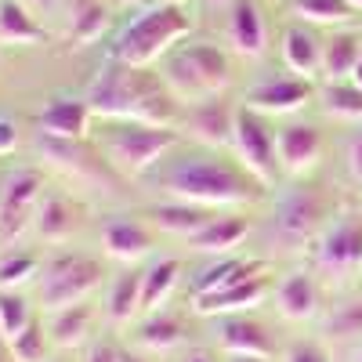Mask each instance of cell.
<instances>
[{"label": "cell", "instance_id": "1", "mask_svg": "<svg viewBox=\"0 0 362 362\" xmlns=\"http://www.w3.org/2000/svg\"><path fill=\"white\" fill-rule=\"evenodd\" d=\"M156 181L170 199L206 206V210L243 206L261 196V181L254 174L218 156H185V160L163 167Z\"/></svg>", "mask_w": 362, "mask_h": 362}, {"label": "cell", "instance_id": "2", "mask_svg": "<svg viewBox=\"0 0 362 362\" xmlns=\"http://www.w3.org/2000/svg\"><path fill=\"white\" fill-rule=\"evenodd\" d=\"M192 8L189 4H148L138 18H131L112 44V58L131 69H148L167 58L181 37L192 33Z\"/></svg>", "mask_w": 362, "mask_h": 362}, {"label": "cell", "instance_id": "3", "mask_svg": "<svg viewBox=\"0 0 362 362\" xmlns=\"http://www.w3.org/2000/svg\"><path fill=\"white\" fill-rule=\"evenodd\" d=\"M163 83L167 90L185 102V105H199V102H210V98H221L228 83H232V58L225 47L218 44H206V40H196V44H181L174 47L167 58H163Z\"/></svg>", "mask_w": 362, "mask_h": 362}, {"label": "cell", "instance_id": "4", "mask_svg": "<svg viewBox=\"0 0 362 362\" xmlns=\"http://www.w3.org/2000/svg\"><path fill=\"white\" fill-rule=\"evenodd\" d=\"M177 145L174 127H148L134 119H105L98 131V153L102 160L124 177H145L163 156Z\"/></svg>", "mask_w": 362, "mask_h": 362}, {"label": "cell", "instance_id": "5", "mask_svg": "<svg viewBox=\"0 0 362 362\" xmlns=\"http://www.w3.org/2000/svg\"><path fill=\"white\" fill-rule=\"evenodd\" d=\"M148 80L153 76L145 69H131L124 62H116V58H109V62L95 73V80L87 83L83 102L90 105V112L98 119H134Z\"/></svg>", "mask_w": 362, "mask_h": 362}, {"label": "cell", "instance_id": "6", "mask_svg": "<svg viewBox=\"0 0 362 362\" xmlns=\"http://www.w3.org/2000/svg\"><path fill=\"white\" fill-rule=\"evenodd\" d=\"M102 283V264L95 257L83 254H66L54 257L44 268V283H40V305L44 312H62L73 305H83V300L95 293V286Z\"/></svg>", "mask_w": 362, "mask_h": 362}, {"label": "cell", "instance_id": "7", "mask_svg": "<svg viewBox=\"0 0 362 362\" xmlns=\"http://www.w3.org/2000/svg\"><path fill=\"white\" fill-rule=\"evenodd\" d=\"M44 199V177L33 167H22L8 174L4 189H0V243L18 239L29 225L37 221V210Z\"/></svg>", "mask_w": 362, "mask_h": 362}, {"label": "cell", "instance_id": "8", "mask_svg": "<svg viewBox=\"0 0 362 362\" xmlns=\"http://www.w3.org/2000/svg\"><path fill=\"white\" fill-rule=\"evenodd\" d=\"M235 156H239V167L247 174H254L261 185H268V181L276 177V167H279L276 134L268 131L264 116L247 109V105L235 116Z\"/></svg>", "mask_w": 362, "mask_h": 362}, {"label": "cell", "instance_id": "9", "mask_svg": "<svg viewBox=\"0 0 362 362\" xmlns=\"http://www.w3.org/2000/svg\"><path fill=\"white\" fill-rule=\"evenodd\" d=\"M319 268H326L329 276H351L362 268V218L358 214H341L337 221H329L319 235Z\"/></svg>", "mask_w": 362, "mask_h": 362}, {"label": "cell", "instance_id": "10", "mask_svg": "<svg viewBox=\"0 0 362 362\" xmlns=\"http://www.w3.org/2000/svg\"><path fill=\"white\" fill-rule=\"evenodd\" d=\"M235 116L239 109H232L225 98H210V102L189 105L181 112L177 127L206 148H235Z\"/></svg>", "mask_w": 362, "mask_h": 362}, {"label": "cell", "instance_id": "11", "mask_svg": "<svg viewBox=\"0 0 362 362\" xmlns=\"http://www.w3.org/2000/svg\"><path fill=\"white\" fill-rule=\"evenodd\" d=\"M326 214H329V203L319 189H297L283 206H279V218L276 228L283 235V243H308V239L322 235L326 228Z\"/></svg>", "mask_w": 362, "mask_h": 362}, {"label": "cell", "instance_id": "12", "mask_svg": "<svg viewBox=\"0 0 362 362\" xmlns=\"http://www.w3.org/2000/svg\"><path fill=\"white\" fill-rule=\"evenodd\" d=\"M315 98V87L305 76H272L261 80L257 87L247 90V109L261 116H290L297 109H305Z\"/></svg>", "mask_w": 362, "mask_h": 362}, {"label": "cell", "instance_id": "13", "mask_svg": "<svg viewBox=\"0 0 362 362\" xmlns=\"http://www.w3.org/2000/svg\"><path fill=\"white\" fill-rule=\"evenodd\" d=\"M228 44L243 58H261L268 51V22L257 0H235L228 8Z\"/></svg>", "mask_w": 362, "mask_h": 362}, {"label": "cell", "instance_id": "14", "mask_svg": "<svg viewBox=\"0 0 362 362\" xmlns=\"http://www.w3.org/2000/svg\"><path fill=\"white\" fill-rule=\"evenodd\" d=\"M90 105L83 98H54L44 105V112L37 116V127L44 138H54V141H83L87 138V127H90Z\"/></svg>", "mask_w": 362, "mask_h": 362}, {"label": "cell", "instance_id": "15", "mask_svg": "<svg viewBox=\"0 0 362 362\" xmlns=\"http://www.w3.org/2000/svg\"><path fill=\"white\" fill-rule=\"evenodd\" d=\"M276 153H279V167L286 174H305L322 156V134L312 124H286L276 134Z\"/></svg>", "mask_w": 362, "mask_h": 362}, {"label": "cell", "instance_id": "16", "mask_svg": "<svg viewBox=\"0 0 362 362\" xmlns=\"http://www.w3.org/2000/svg\"><path fill=\"white\" fill-rule=\"evenodd\" d=\"M264 297H268V279L264 276H254V279H243V283H235V286H225V290L196 297L192 308H196V315H235V312L257 308Z\"/></svg>", "mask_w": 362, "mask_h": 362}, {"label": "cell", "instance_id": "17", "mask_svg": "<svg viewBox=\"0 0 362 362\" xmlns=\"http://www.w3.org/2000/svg\"><path fill=\"white\" fill-rule=\"evenodd\" d=\"M279 54H283V66H286L293 76L315 80V76L322 73V40L312 33L305 22H297V25H286V29H283Z\"/></svg>", "mask_w": 362, "mask_h": 362}, {"label": "cell", "instance_id": "18", "mask_svg": "<svg viewBox=\"0 0 362 362\" xmlns=\"http://www.w3.org/2000/svg\"><path fill=\"white\" fill-rule=\"evenodd\" d=\"M102 247L112 261H124V264H134L141 261L148 250H153V235L141 221H131V218H112L102 225Z\"/></svg>", "mask_w": 362, "mask_h": 362}, {"label": "cell", "instance_id": "19", "mask_svg": "<svg viewBox=\"0 0 362 362\" xmlns=\"http://www.w3.org/2000/svg\"><path fill=\"white\" fill-rule=\"evenodd\" d=\"M47 40H51V33L37 22V15L29 11L22 0H0V44L40 47Z\"/></svg>", "mask_w": 362, "mask_h": 362}, {"label": "cell", "instance_id": "20", "mask_svg": "<svg viewBox=\"0 0 362 362\" xmlns=\"http://www.w3.org/2000/svg\"><path fill=\"white\" fill-rule=\"evenodd\" d=\"M112 25V8L102 0H76L69 11V51H83L90 44H98L105 37V29Z\"/></svg>", "mask_w": 362, "mask_h": 362}, {"label": "cell", "instance_id": "21", "mask_svg": "<svg viewBox=\"0 0 362 362\" xmlns=\"http://www.w3.org/2000/svg\"><path fill=\"white\" fill-rule=\"evenodd\" d=\"M276 300H279L283 319H290V322L315 319V312H319V286L312 279V272H290V276H283V283L276 290Z\"/></svg>", "mask_w": 362, "mask_h": 362}, {"label": "cell", "instance_id": "22", "mask_svg": "<svg viewBox=\"0 0 362 362\" xmlns=\"http://www.w3.org/2000/svg\"><path fill=\"white\" fill-rule=\"evenodd\" d=\"M362 62V33L341 29L329 40H322V80H351L355 66Z\"/></svg>", "mask_w": 362, "mask_h": 362}, {"label": "cell", "instance_id": "23", "mask_svg": "<svg viewBox=\"0 0 362 362\" xmlns=\"http://www.w3.org/2000/svg\"><path fill=\"white\" fill-rule=\"evenodd\" d=\"M80 221H83V210L76 203H69L66 196H44L33 225L47 243H66V239L80 228Z\"/></svg>", "mask_w": 362, "mask_h": 362}, {"label": "cell", "instance_id": "24", "mask_svg": "<svg viewBox=\"0 0 362 362\" xmlns=\"http://www.w3.org/2000/svg\"><path fill=\"white\" fill-rule=\"evenodd\" d=\"M221 348L228 355H250V358H268L272 355V341L264 334V326L243 315H228L221 322Z\"/></svg>", "mask_w": 362, "mask_h": 362}, {"label": "cell", "instance_id": "25", "mask_svg": "<svg viewBox=\"0 0 362 362\" xmlns=\"http://www.w3.org/2000/svg\"><path fill=\"white\" fill-rule=\"evenodd\" d=\"M148 218L156 221V228H163V232H170V235H185V239H192L199 228H206L218 214H214V210H206V206H192V203H177V199H170V203H160V206L148 210Z\"/></svg>", "mask_w": 362, "mask_h": 362}, {"label": "cell", "instance_id": "26", "mask_svg": "<svg viewBox=\"0 0 362 362\" xmlns=\"http://www.w3.org/2000/svg\"><path fill=\"white\" fill-rule=\"evenodd\" d=\"M247 232H250L247 218H214L206 228H199V232L189 239V243H192L196 250H203V254L228 257V254L247 239Z\"/></svg>", "mask_w": 362, "mask_h": 362}, {"label": "cell", "instance_id": "27", "mask_svg": "<svg viewBox=\"0 0 362 362\" xmlns=\"http://www.w3.org/2000/svg\"><path fill=\"white\" fill-rule=\"evenodd\" d=\"M261 261H239V257H218V264L203 268L196 283H192V293L203 297V293H214V290H225V286H235L243 279H254L261 276Z\"/></svg>", "mask_w": 362, "mask_h": 362}, {"label": "cell", "instance_id": "28", "mask_svg": "<svg viewBox=\"0 0 362 362\" xmlns=\"http://www.w3.org/2000/svg\"><path fill=\"white\" fill-rule=\"evenodd\" d=\"M90 322H95V308L83 300V305H73V308H62V312L51 315L47 337L58 348H80L87 341V334H90Z\"/></svg>", "mask_w": 362, "mask_h": 362}, {"label": "cell", "instance_id": "29", "mask_svg": "<svg viewBox=\"0 0 362 362\" xmlns=\"http://www.w3.org/2000/svg\"><path fill=\"white\" fill-rule=\"evenodd\" d=\"M177 276H181V261L174 257L148 264L141 272V312H160V305H167V297L177 286Z\"/></svg>", "mask_w": 362, "mask_h": 362}, {"label": "cell", "instance_id": "30", "mask_svg": "<svg viewBox=\"0 0 362 362\" xmlns=\"http://www.w3.org/2000/svg\"><path fill=\"white\" fill-rule=\"evenodd\" d=\"M319 105L326 116L334 119H351V124H362V90L351 80H329L319 87Z\"/></svg>", "mask_w": 362, "mask_h": 362}, {"label": "cell", "instance_id": "31", "mask_svg": "<svg viewBox=\"0 0 362 362\" xmlns=\"http://www.w3.org/2000/svg\"><path fill=\"white\" fill-rule=\"evenodd\" d=\"M290 15L305 25H348L358 11L348 0H290Z\"/></svg>", "mask_w": 362, "mask_h": 362}, {"label": "cell", "instance_id": "32", "mask_svg": "<svg viewBox=\"0 0 362 362\" xmlns=\"http://www.w3.org/2000/svg\"><path fill=\"white\" fill-rule=\"evenodd\" d=\"M138 312H141V276L138 272H124L109 290V322L127 326Z\"/></svg>", "mask_w": 362, "mask_h": 362}, {"label": "cell", "instance_id": "33", "mask_svg": "<svg viewBox=\"0 0 362 362\" xmlns=\"http://www.w3.org/2000/svg\"><path fill=\"white\" fill-rule=\"evenodd\" d=\"M29 326H33L29 300L15 290H0V337H4V344L18 341Z\"/></svg>", "mask_w": 362, "mask_h": 362}, {"label": "cell", "instance_id": "34", "mask_svg": "<svg viewBox=\"0 0 362 362\" xmlns=\"http://www.w3.org/2000/svg\"><path fill=\"white\" fill-rule=\"evenodd\" d=\"M141 344L153 351H170L174 344H181V319L167 315V312H153L141 322Z\"/></svg>", "mask_w": 362, "mask_h": 362}, {"label": "cell", "instance_id": "35", "mask_svg": "<svg viewBox=\"0 0 362 362\" xmlns=\"http://www.w3.org/2000/svg\"><path fill=\"white\" fill-rule=\"evenodd\" d=\"M326 334L337 337V341H348V337H362V297H351V300H341V305L326 315Z\"/></svg>", "mask_w": 362, "mask_h": 362}, {"label": "cell", "instance_id": "36", "mask_svg": "<svg viewBox=\"0 0 362 362\" xmlns=\"http://www.w3.org/2000/svg\"><path fill=\"white\" fill-rule=\"evenodd\" d=\"M47 351H51V337H47L44 322H33L18 341L8 344L11 362H47Z\"/></svg>", "mask_w": 362, "mask_h": 362}, {"label": "cell", "instance_id": "37", "mask_svg": "<svg viewBox=\"0 0 362 362\" xmlns=\"http://www.w3.org/2000/svg\"><path fill=\"white\" fill-rule=\"evenodd\" d=\"M40 272V261L33 254H8L0 261V290H18Z\"/></svg>", "mask_w": 362, "mask_h": 362}, {"label": "cell", "instance_id": "38", "mask_svg": "<svg viewBox=\"0 0 362 362\" xmlns=\"http://www.w3.org/2000/svg\"><path fill=\"white\" fill-rule=\"evenodd\" d=\"M283 362H329V351L319 341H297L286 348Z\"/></svg>", "mask_w": 362, "mask_h": 362}, {"label": "cell", "instance_id": "39", "mask_svg": "<svg viewBox=\"0 0 362 362\" xmlns=\"http://www.w3.org/2000/svg\"><path fill=\"white\" fill-rule=\"evenodd\" d=\"M348 170H351V177L362 185V127L351 134V141H348Z\"/></svg>", "mask_w": 362, "mask_h": 362}, {"label": "cell", "instance_id": "40", "mask_svg": "<svg viewBox=\"0 0 362 362\" xmlns=\"http://www.w3.org/2000/svg\"><path fill=\"white\" fill-rule=\"evenodd\" d=\"M15 145H18V127H15V119H11V116H0V156L15 153Z\"/></svg>", "mask_w": 362, "mask_h": 362}, {"label": "cell", "instance_id": "41", "mask_svg": "<svg viewBox=\"0 0 362 362\" xmlns=\"http://www.w3.org/2000/svg\"><path fill=\"white\" fill-rule=\"evenodd\" d=\"M119 355H124L119 348L98 341V344H90V348H87V358H83V362H119Z\"/></svg>", "mask_w": 362, "mask_h": 362}, {"label": "cell", "instance_id": "42", "mask_svg": "<svg viewBox=\"0 0 362 362\" xmlns=\"http://www.w3.org/2000/svg\"><path fill=\"white\" fill-rule=\"evenodd\" d=\"M22 4L33 11V15H54V11L66 8V0H22Z\"/></svg>", "mask_w": 362, "mask_h": 362}, {"label": "cell", "instance_id": "43", "mask_svg": "<svg viewBox=\"0 0 362 362\" xmlns=\"http://www.w3.org/2000/svg\"><path fill=\"white\" fill-rule=\"evenodd\" d=\"M189 362H214V358H210L206 351H192V355H189Z\"/></svg>", "mask_w": 362, "mask_h": 362}, {"label": "cell", "instance_id": "44", "mask_svg": "<svg viewBox=\"0 0 362 362\" xmlns=\"http://www.w3.org/2000/svg\"><path fill=\"white\" fill-rule=\"evenodd\" d=\"M351 83H355V87H358V90H362V62H358V66H355V73H351Z\"/></svg>", "mask_w": 362, "mask_h": 362}, {"label": "cell", "instance_id": "45", "mask_svg": "<svg viewBox=\"0 0 362 362\" xmlns=\"http://www.w3.org/2000/svg\"><path fill=\"white\" fill-rule=\"evenodd\" d=\"M228 362H264V358H250V355H228Z\"/></svg>", "mask_w": 362, "mask_h": 362}, {"label": "cell", "instance_id": "46", "mask_svg": "<svg viewBox=\"0 0 362 362\" xmlns=\"http://www.w3.org/2000/svg\"><path fill=\"white\" fill-rule=\"evenodd\" d=\"M148 4H189V0H148Z\"/></svg>", "mask_w": 362, "mask_h": 362}, {"label": "cell", "instance_id": "47", "mask_svg": "<svg viewBox=\"0 0 362 362\" xmlns=\"http://www.w3.org/2000/svg\"><path fill=\"white\" fill-rule=\"evenodd\" d=\"M206 4H214V8H225V4H235V0H206Z\"/></svg>", "mask_w": 362, "mask_h": 362}, {"label": "cell", "instance_id": "48", "mask_svg": "<svg viewBox=\"0 0 362 362\" xmlns=\"http://www.w3.org/2000/svg\"><path fill=\"white\" fill-rule=\"evenodd\" d=\"M119 362H141V358H138V355H127V351H124V355H119Z\"/></svg>", "mask_w": 362, "mask_h": 362}, {"label": "cell", "instance_id": "49", "mask_svg": "<svg viewBox=\"0 0 362 362\" xmlns=\"http://www.w3.org/2000/svg\"><path fill=\"white\" fill-rule=\"evenodd\" d=\"M348 4H351L355 11H362V0H348Z\"/></svg>", "mask_w": 362, "mask_h": 362}, {"label": "cell", "instance_id": "50", "mask_svg": "<svg viewBox=\"0 0 362 362\" xmlns=\"http://www.w3.org/2000/svg\"><path fill=\"white\" fill-rule=\"evenodd\" d=\"M119 4H145V0H119Z\"/></svg>", "mask_w": 362, "mask_h": 362}, {"label": "cell", "instance_id": "51", "mask_svg": "<svg viewBox=\"0 0 362 362\" xmlns=\"http://www.w3.org/2000/svg\"><path fill=\"white\" fill-rule=\"evenodd\" d=\"M0 362H11V355H4V351H0Z\"/></svg>", "mask_w": 362, "mask_h": 362}, {"label": "cell", "instance_id": "52", "mask_svg": "<svg viewBox=\"0 0 362 362\" xmlns=\"http://www.w3.org/2000/svg\"><path fill=\"white\" fill-rule=\"evenodd\" d=\"M355 362H362V348H358V358H355Z\"/></svg>", "mask_w": 362, "mask_h": 362}]
</instances>
